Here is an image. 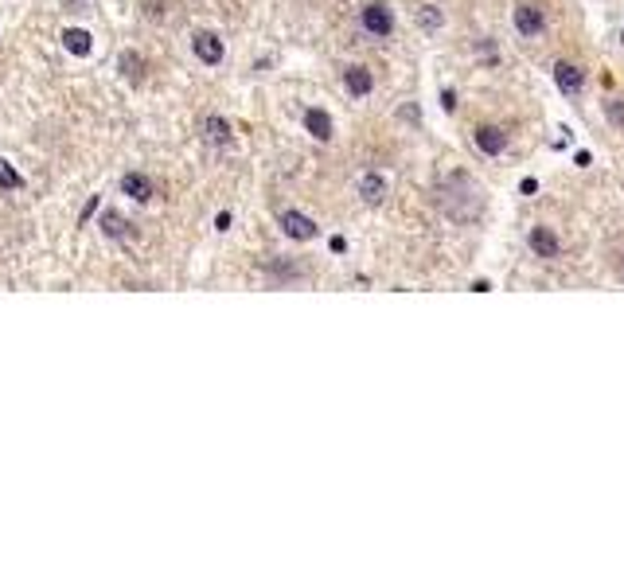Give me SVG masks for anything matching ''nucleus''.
I'll return each instance as SVG.
<instances>
[{
	"mask_svg": "<svg viewBox=\"0 0 624 585\" xmlns=\"http://www.w3.org/2000/svg\"><path fill=\"white\" fill-rule=\"evenodd\" d=\"M305 129H309L316 141H332V137H336V125H332V113H328V110H320V106L305 110Z\"/></svg>",
	"mask_w": 624,
	"mask_h": 585,
	"instance_id": "8",
	"label": "nucleus"
},
{
	"mask_svg": "<svg viewBox=\"0 0 624 585\" xmlns=\"http://www.w3.org/2000/svg\"><path fill=\"white\" fill-rule=\"evenodd\" d=\"M215 230H230V211H223L219 219H215Z\"/></svg>",
	"mask_w": 624,
	"mask_h": 585,
	"instance_id": "22",
	"label": "nucleus"
},
{
	"mask_svg": "<svg viewBox=\"0 0 624 585\" xmlns=\"http://www.w3.org/2000/svg\"><path fill=\"white\" fill-rule=\"evenodd\" d=\"M551 74H554V82H558L562 94H578V90L585 86V71H581L578 63H570V58H558Z\"/></svg>",
	"mask_w": 624,
	"mask_h": 585,
	"instance_id": "4",
	"label": "nucleus"
},
{
	"mask_svg": "<svg viewBox=\"0 0 624 585\" xmlns=\"http://www.w3.org/2000/svg\"><path fill=\"white\" fill-rule=\"evenodd\" d=\"M121 74L125 78H133V82H140L145 78V58H140L137 51H121Z\"/></svg>",
	"mask_w": 624,
	"mask_h": 585,
	"instance_id": "15",
	"label": "nucleus"
},
{
	"mask_svg": "<svg viewBox=\"0 0 624 585\" xmlns=\"http://www.w3.org/2000/svg\"><path fill=\"white\" fill-rule=\"evenodd\" d=\"M620 270H624V258H620Z\"/></svg>",
	"mask_w": 624,
	"mask_h": 585,
	"instance_id": "25",
	"label": "nucleus"
},
{
	"mask_svg": "<svg viewBox=\"0 0 624 585\" xmlns=\"http://www.w3.org/2000/svg\"><path fill=\"white\" fill-rule=\"evenodd\" d=\"M281 230H285L289 238H297V242H312L316 234H320V227H316L309 215H301V211H285L281 215Z\"/></svg>",
	"mask_w": 624,
	"mask_h": 585,
	"instance_id": "5",
	"label": "nucleus"
},
{
	"mask_svg": "<svg viewBox=\"0 0 624 585\" xmlns=\"http://www.w3.org/2000/svg\"><path fill=\"white\" fill-rule=\"evenodd\" d=\"M63 47H66L71 55L86 58L90 51H94V39H90L86 28H66V31H63Z\"/></svg>",
	"mask_w": 624,
	"mask_h": 585,
	"instance_id": "12",
	"label": "nucleus"
},
{
	"mask_svg": "<svg viewBox=\"0 0 624 585\" xmlns=\"http://www.w3.org/2000/svg\"><path fill=\"white\" fill-rule=\"evenodd\" d=\"M476 51L488 55V58H496V44H492V39H488V44H476Z\"/></svg>",
	"mask_w": 624,
	"mask_h": 585,
	"instance_id": "23",
	"label": "nucleus"
},
{
	"mask_svg": "<svg viewBox=\"0 0 624 585\" xmlns=\"http://www.w3.org/2000/svg\"><path fill=\"white\" fill-rule=\"evenodd\" d=\"M531 250H535V258H543V262H551V258H558V238H554L551 227H531Z\"/></svg>",
	"mask_w": 624,
	"mask_h": 585,
	"instance_id": "10",
	"label": "nucleus"
},
{
	"mask_svg": "<svg viewBox=\"0 0 624 585\" xmlns=\"http://www.w3.org/2000/svg\"><path fill=\"white\" fill-rule=\"evenodd\" d=\"M441 110H445V113L456 110V94H453V90H445V94H441Z\"/></svg>",
	"mask_w": 624,
	"mask_h": 585,
	"instance_id": "21",
	"label": "nucleus"
},
{
	"mask_svg": "<svg viewBox=\"0 0 624 585\" xmlns=\"http://www.w3.org/2000/svg\"><path fill=\"white\" fill-rule=\"evenodd\" d=\"M270 273H277V278H301V270H297V265H285V262H273Z\"/></svg>",
	"mask_w": 624,
	"mask_h": 585,
	"instance_id": "18",
	"label": "nucleus"
},
{
	"mask_svg": "<svg viewBox=\"0 0 624 585\" xmlns=\"http://www.w3.org/2000/svg\"><path fill=\"white\" fill-rule=\"evenodd\" d=\"M191 51H195L199 63L219 66V63H223V55H227V47H223V39L215 36V31H195V36H191Z\"/></svg>",
	"mask_w": 624,
	"mask_h": 585,
	"instance_id": "3",
	"label": "nucleus"
},
{
	"mask_svg": "<svg viewBox=\"0 0 624 585\" xmlns=\"http://www.w3.org/2000/svg\"><path fill=\"white\" fill-rule=\"evenodd\" d=\"M94 211H98V195H90V199H86V207L78 211V223H90V215H94Z\"/></svg>",
	"mask_w": 624,
	"mask_h": 585,
	"instance_id": "20",
	"label": "nucleus"
},
{
	"mask_svg": "<svg viewBox=\"0 0 624 585\" xmlns=\"http://www.w3.org/2000/svg\"><path fill=\"white\" fill-rule=\"evenodd\" d=\"M515 31L519 36H543L546 31V12L543 4H515Z\"/></svg>",
	"mask_w": 624,
	"mask_h": 585,
	"instance_id": "2",
	"label": "nucleus"
},
{
	"mask_svg": "<svg viewBox=\"0 0 624 585\" xmlns=\"http://www.w3.org/2000/svg\"><path fill=\"white\" fill-rule=\"evenodd\" d=\"M359 24H363V31H371V36H379V39H387L390 31H394V12H390L387 4H363V12H359Z\"/></svg>",
	"mask_w": 624,
	"mask_h": 585,
	"instance_id": "1",
	"label": "nucleus"
},
{
	"mask_svg": "<svg viewBox=\"0 0 624 585\" xmlns=\"http://www.w3.org/2000/svg\"><path fill=\"white\" fill-rule=\"evenodd\" d=\"M359 199H363V203H371V207H379L382 199H387V180H382L379 172H363V180H359Z\"/></svg>",
	"mask_w": 624,
	"mask_h": 585,
	"instance_id": "11",
	"label": "nucleus"
},
{
	"mask_svg": "<svg viewBox=\"0 0 624 585\" xmlns=\"http://www.w3.org/2000/svg\"><path fill=\"white\" fill-rule=\"evenodd\" d=\"M203 137L211 141V145H230V121L227 117H219V113H211L203 121Z\"/></svg>",
	"mask_w": 624,
	"mask_h": 585,
	"instance_id": "14",
	"label": "nucleus"
},
{
	"mask_svg": "<svg viewBox=\"0 0 624 585\" xmlns=\"http://www.w3.org/2000/svg\"><path fill=\"white\" fill-rule=\"evenodd\" d=\"M605 117H609V121H617V125H624V102H609V106H605Z\"/></svg>",
	"mask_w": 624,
	"mask_h": 585,
	"instance_id": "19",
	"label": "nucleus"
},
{
	"mask_svg": "<svg viewBox=\"0 0 624 585\" xmlns=\"http://www.w3.org/2000/svg\"><path fill=\"white\" fill-rule=\"evenodd\" d=\"M121 191L133 199V203H153V195H156L153 180H148V176H140V172L121 176Z\"/></svg>",
	"mask_w": 624,
	"mask_h": 585,
	"instance_id": "6",
	"label": "nucleus"
},
{
	"mask_svg": "<svg viewBox=\"0 0 624 585\" xmlns=\"http://www.w3.org/2000/svg\"><path fill=\"white\" fill-rule=\"evenodd\" d=\"M0 188L4 191H16V188H24V176L12 168L8 161H0Z\"/></svg>",
	"mask_w": 624,
	"mask_h": 585,
	"instance_id": "17",
	"label": "nucleus"
},
{
	"mask_svg": "<svg viewBox=\"0 0 624 585\" xmlns=\"http://www.w3.org/2000/svg\"><path fill=\"white\" fill-rule=\"evenodd\" d=\"M98 227H102L106 238H129V223H125V215L121 211H113V207H106L102 211V219H98Z\"/></svg>",
	"mask_w": 624,
	"mask_h": 585,
	"instance_id": "13",
	"label": "nucleus"
},
{
	"mask_svg": "<svg viewBox=\"0 0 624 585\" xmlns=\"http://www.w3.org/2000/svg\"><path fill=\"white\" fill-rule=\"evenodd\" d=\"M476 148L484 156H499L507 148V133L499 129V125H480L476 129Z\"/></svg>",
	"mask_w": 624,
	"mask_h": 585,
	"instance_id": "9",
	"label": "nucleus"
},
{
	"mask_svg": "<svg viewBox=\"0 0 624 585\" xmlns=\"http://www.w3.org/2000/svg\"><path fill=\"white\" fill-rule=\"evenodd\" d=\"M538 191V180H523V195H535Z\"/></svg>",
	"mask_w": 624,
	"mask_h": 585,
	"instance_id": "24",
	"label": "nucleus"
},
{
	"mask_svg": "<svg viewBox=\"0 0 624 585\" xmlns=\"http://www.w3.org/2000/svg\"><path fill=\"white\" fill-rule=\"evenodd\" d=\"M344 86H347V94H352V98H367L371 90H374V74L367 71V66L355 63V66H347V71H344Z\"/></svg>",
	"mask_w": 624,
	"mask_h": 585,
	"instance_id": "7",
	"label": "nucleus"
},
{
	"mask_svg": "<svg viewBox=\"0 0 624 585\" xmlns=\"http://www.w3.org/2000/svg\"><path fill=\"white\" fill-rule=\"evenodd\" d=\"M418 28H426V31L445 28V12H441V8H434V4H426V8L418 12Z\"/></svg>",
	"mask_w": 624,
	"mask_h": 585,
	"instance_id": "16",
	"label": "nucleus"
}]
</instances>
